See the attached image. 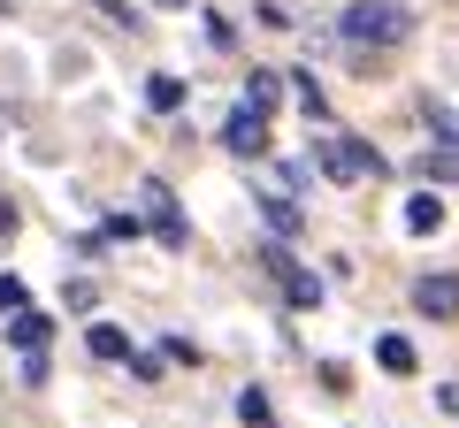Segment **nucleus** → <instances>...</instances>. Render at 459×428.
<instances>
[{
	"label": "nucleus",
	"mask_w": 459,
	"mask_h": 428,
	"mask_svg": "<svg viewBox=\"0 0 459 428\" xmlns=\"http://www.w3.org/2000/svg\"><path fill=\"white\" fill-rule=\"evenodd\" d=\"M337 31H344V47H406L413 16L398 8V0H352V8L337 16Z\"/></svg>",
	"instance_id": "f257e3e1"
},
{
	"label": "nucleus",
	"mask_w": 459,
	"mask_h": 428,
	"mask_svg": "<svg viewBox=\"0 0 459 428\" xmlns=\"http://www.w3.org/2000/svg\"><path fill=\"white\" fill-rule=\"evenodd\" d=\"M314 168H322L329 184H368V176H383V153L368 146V138H322V146H314Z\"/></svg>",
	"instance_id": "f03ea898"
},
{
	"label": "nucleus",
	"mask_w": 459,
	"mask_h": 428,
	"mask_svg": "<svg viewBox=\"0 0 459 428\" xmlns=\"http://www.w3.org/2000/svg\"><path fill=\"white\" fill-rule=\"evenodd\" d=\"M138 222H146L153 237H161V245H192V230H184V207H177V192H169V184H138Z\"/></svg>",
	"instance_id": "7ed1b4c3"
},
{
	"label": "nucleus",
	"mask_w": 459,
	"mask_h": 428,
	"mask_svg": "<svg viewBox=\"0 0 459 428\" xmlns=\"http://www.w3.org/2000/svg\"><path fill=\"white\" fill-rule=\"evenodd\" d=\"M261 268L283 283V298H291L299 313H314V306H322V276H307V268L291 261V245H283V237H276V245H261Z\"/></svg>",
	"instance_id": "20e7f679"
},
{
	"label": "nucleus",
	"mask_w": 459,
	"mask_h": 428,
	"mask_svg": "<svg viewBox=\"0 0 459 428\" xmlns=\"http://www.w3.org/2000/svg\"><path fill=\"white\" fill-rule=\"evenodd\" d=\"M222 146L238 153V161H261V153H268V107L238 99V107H230V123H222Z\"/></svg>",
	"instance_id": "39448f33"
},
{
	"label": "nucleus",
	"mask_w": 459,
	"mask_h": 428,
	"mask_svg": "<svg viewBox=\"0 0 459 428\" xmlns=\"http://www.w3.org/2000/svg\"><path fill=\"white\" fill-rule=\"evenodd\" d=\"M413 306L421 313H459V276H421L413 283Z\"/></svg>",
	"instance_id": "423d86ee"
},
{
	"label": "nucleus",
	"mask_w": 459,
	"mask_h": 428,
	"mask_svg": "<svg viewBox=\"0 0 459 428\" xmlns=\"http://www.w3.org/2000/svg\"><path fill=\"white\" fill-rule=\"evenodd\" d=\"M47 337H54V321H47V313H31V306H23V313H8V345H16V352H47Z\"/></svg>",
	"instance_id": "0eeeda50"
},
{
	"label": "nucleus",
	"mask_w": 459,
	"mask_h": 428,
	"mask_svg": "<svg viewBox=\"0 0 459 428\" xmlns=\"http://www.w3.org/2000/svg\"><path fill=\"white\" fill-rule=\"evenodd\" d=\"M84 352H92V360H131V330H115V321H92V330H84Z\"/></svg>",
	"instance_id": "6e6552de"
},
{
	"label": "nucleus",
	"mask_w": 459,
	"mask_h": 428,
	"mask_svg": "<svg viewBox=\"0 0 459 428\" xmlns=\"http://www.w3.org/2000/svg\"><path fill=\"white\" fill-rule=\"evenodd\" d=\"M406 230H413V237H437V230H444V199H437V192H413V199H406Z\"/></svg>",
	"instance_id": "1a4fd4ad"
},
{
	"label": "nucleus",
	"mask_w": 459,
	"mask_h": 428,
	"mask_svg": "<svg viewBox=\"0 0 459 428\" xmlns=\"http://www.w3.org/2000/svg\"><path fill=\"white\" fill-rule=\"evenodd\" d=\"M261 207H268V230H276V237L299 230V207H291V192H283V184H261Z\"/></svg>",
	"instance_id": "9d476101"
},
{
	"label": "nucleus",
	"mask_w": 459,
	"mask_h": 428,
	"mask_svg": "<svg viewBox=\"0 0 459 428\" xmlns=\"http://www.w3.org/2000/svg\"><path fill=\"white\" fill-rule=\"evenodd\" d=\"M376 360H383V375H413V367H421L406 337H376Z\"/></svg>",
	"instance_id": "9b49d317"
},
{
	"label": "nucleus",
	"mask_w": 459,
	"mask_h": 428,
	"mask_svg": "<svg viewBox=\"0 0 459 428\" xmlns=\"http://www.w3.org/2000/svg\"><path fill=\"white\" fill-rule=\"evenodd\" d=\"M146 107L153 116H177L184 107V77H146Z\"/></svg>",
	"instance_id": "f8f14e48"
},
{
	"label": "nucleus",
	"mask_w": 459,
	"mask_h": 428,
	"mask_svg": "<svg viewBox=\"0 0 459 428\" xmlns=\"http://www.w3.org/2000/svg\"><path fill=\"white\" fill-rule=\"evenodd\" d=\"M238 421H246V428H268V421H276L268 390H253V382H246V390H238Z\"/></svg>",
	"instance_id": "ddd939ff"
},
{
	"label": "nucleus",
	"mask_w": 459,
	"mask_h": 428,
	"mask_svg": "<svg viewBox=\"0 0 459 428\" xmlns=\"http://www.w3.org/2000/svg\"><path fill=\"white\" fill-rule=\"evenodd\" d=\"M246 99H253V107H276V99H283V77H276V69H253V77H246Z\"/></svg>",
	"instance_id": "4468645a"
},
{
	"label": "nucleus",
	"mask_w": 459,
	"mask_h": 428,
	"mask_svg": "<svg viewBox=\"0 0 459 428\" xmlns=\"http://www.w3.org/2000/svg\"><path fill=\"white\" fill-rule=\"evenodd\" d=\"M429 131H437L444 153H459V116H452V107H429Z\"/></svg>",
	"instance_id": "2eb2a0df"
},
{
	"label": "nucleus",
	"mask_w": 459,
	"mask_h": 428,
	"mask_svg": "<svg viewBox=\"0 0 459 428\" xmlns=\"http://www.w3.org/2000/svg\"><path fill=\"white\" fill-rule=\"evenodd\" d=\"M291 92H299V107H307V116H314V123H322V116H329V99H322V84H314V77H291Z\"/></svg>",
	"instance_id": "dca6fc26"
},
{
	"label": "nucleus",
	"mask_w": 459,
	"mask_h": 428,
	"mask_svg": "<svg viewBox=\"0 0 459 428\" xmlns=\"http://www.w3.org/2000/svg\"><path fill=\"white\" fill-rule=\"evenodd\" d=\"M31 306V291H23V276H0V313H23Z\"/></svg>",
	"instance_id": "f3484780"
},
{
	"label": "nucleus",
	"mask_w": 459,
	"mask_h": 428,
	"mask_svg": "<svg viewBox=\"0 0 459 428\" xmlns=\"http://www.w3.org/2000/svg\"><path fill=\"white\" fill-rule=\"evenodd\" d=\"M161 360H169V352H131V375H138V382H161V375H169Z\"/></svg>",
	"instance_id": "a211bd4d"
},
{
	"label": "nucleus",
	"mask_w": 459,
	"mask_h": 428,
	"mask_svg": "<svg viewBox=\"0 0 459 428\" xmlns=\"http://www.w3.org/2000/svg\"><path fill=\"white\" fill-rule=\"evenodd\" d=\"M0 237H16V207L8 199H0Z\"/></svg>",
	"instance_id": "6ab92c4d"
},
{
	"label": "nucleus",
	"mask_w": 459,
	"mask_h": 428,
	"mask_svg": "<svg viewBox=\"0 0 459 428\" xmlns=\"http://www.w3.org/2000/svg\"><path fill=\"white\" fill-rule=\"evenodd\" d=\"M153 8H192V0H153Z\"/></svg>",
	"instance_id": "aec40b11"
}]
</instances>
